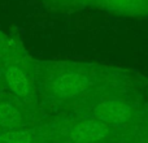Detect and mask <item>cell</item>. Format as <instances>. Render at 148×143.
I'll use <instances>...</instances> for the list:
<instances>
[{
    "label": "cell",
    "instance_id": "obj_1",
    "mask_svg": "<svg viewBox=\"0 0 148 143\" xmlns=\"http://www.w3.org/2000/svg\"><path fill=\"white\" fill-rule=\"evenodd\" d=\"M0 143H29L27 134L23 131H12L4 134L0 138Z\"/></svg>",
    "mask_w": 148,
    "mask_h": 143
}]
</instances>
